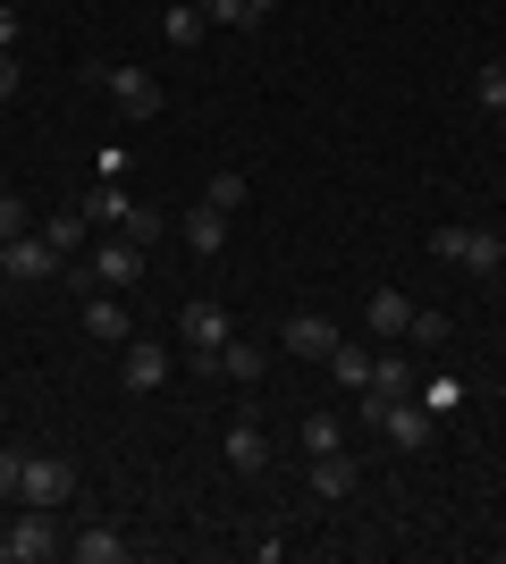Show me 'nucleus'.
Masks as SVG:
<instances>
[{
  "label": "nucleus",
  "mask_w": 506,
  "mask_h": 564,
  "mask_svg": "<svg viewBox=\"0 0 506 564\" xmlns=\"http://www.w3.org/2000/svg\"><path fill=\"white\" fill-rule=\"evenodd\" d=\"M177 236H186V253H194V261H219V245H228V212L194 203V212L177 219Z\"/></svg>",
  "instance_id": "nucleus-12"
},
{
  "label": "nucleus",
  "mask_w": 506,
  "mask_h": 564,
  "mask_svg": "<svg viewBox=\"0 0 506 564\" xmlns=\"http://www.w3.org/2000/svg\"><path fill=\"white\" fill-rule=\"evenodd\" d=\"M203 203H212V212H237L245 203V169H219L212 186H203Z\"/></svg>",
  "instance_id": "nucleus-26"
},
{
  "label": "nucleus",
  "mask_w": 506,
  "mask_h": 564,
  "mask_svg": "<svg viewBox=\"0 0 506 564\" xmlns=\"http://www.w3.org/2000/svg\"><path fill=\"white\" fill-rule=\"evenodd\" d=\"M85 236H94V219H85V212H51V219H43V245H51L60 261L85 253Z\"/></svg>",
  "instance_id": "nucleus-20"
},
{
  "label": "nucleus",
  "mask_w": 506,
  "mask_h": 564,
  "mask_svg": "<svg viewBox=\"0 0 506 564\" xmlns=\"http://www.w3.org/2000/svg\"><path fill=\"white\" fill-rule=\"evenodd\" d=\"M18 43V9H0V51Z\"/></svg>",
  "instance_id": "nucleus-33"
},
{
  "label": "nucleus",
  "mask_w": 506,
  "mask_h": 564,
  "mask_svg": "<svg viewBox=\"0 0 506 564\" xmlns=\"http://www.w3.org/2000/svg\"><path fill=\"white\" fill-rule=\"evenodd\" d=\"M119 236H136V245H161V212H144V203H136V212H127V228Z\"/></svg>",
  "instance_id": "nucleus-27"
},
{
  "label": "nucleus",
  "mask_w": 506,
  "mask_h": 564,
  "mask_svg": "<svg viewBox=\"0 0 506 564\" xmlns=\"http://www.w3.org/2000/svg\"><path fill=\"white\" fill-rule=\"evenodd\" d=\"M413 404L448 422V413H456V404H464V379H448V371H439V379H422V388H413Z\"/></svg>",
  "instance_id": "nucleus-23"
},
{
  "label": "nucleus",
  "mask_w": 506,
  "mask_h": 564,
  "mask_svg": "<svg viewBox=\"0 0 506 564\" xmlns=\"http://www.w3.org/2000/svg\"><path fill=\"white\" fill-rule=\"evenodd\" d=\"M25 228H34V212H25L18 194H0V236H25Z\"/></svg>",
  "instance_id": "nucleus-29"
},
{
  "label": "nucleus",
  "mask_w": 506,
  "mask_h": 564,
  "mask_svg": "<svg viewBox=\"0 0 506 564\" xmlns=\"http://www.w3.org/2000/svg\"><path fill=\"white\" fill-rule=\"evenodd\" d=\"M18 94V59H9V51H0V101Z\"/></svg>",
  "instance_id": "nucleus-32"
},
{
  "label": "nucleus",
  "mask_w": 506,
  "mask_h": 564,
  "mask_svg": "<svg viewBox=\"0 0 506 564\" xmlns=\"http://www.w3.org/2000/svg\"><path fill=\"white\" fill-rule=\"evenodd\" d=\"M60 279L85 286V295H94V286H136L144 279V245H136V236H101V245H85L76 270H60Z\"/></svg>",
  "instance_id": "nucleus-2"
},
{
  "label": "nucleus",
  "mask_w": 506,
  "mask_h": 564,
  "mask_svg": "<svg viewBox=\"0 0 506 564\" xmlns=\"http://www.w3.org/2000/svg\"><path fill=\"white\" fill-rule=\"evenodd\" d=\"M330 346H337V329L321 312H288L279 321V354H295V362H330Z\"/></svg>",
  "instance_id": "nucleus-9"
},
{
  "label": "nucleus",
  "mask_w": 506,
  "mask_h": 564,
  "mask_svg": "<svg viewBox=\"0 0 506 564\" xmlns=\"http://www.w3.org/2000/svg\"><path fill=\"white\" fill-rule=\"evenodd\" d=\"M431 253L448 261V270H464V279H498L506 270V228H464V219H448V228L431 236Z\"/></svg>",
  "instance_id": "nucleus-1"
},
{
  "label": "nucleus",
  "mask_w": 506,
  "mask_h": 564,
  "mask_svg": "<svg viewBox=\"0 0 506 564\" xmlns=\"http://www.w3.org/2000/svg\"><path fill=\"white\" fill-rule=\"evenodd\" d=\"M219 447H228V464H237V471H262V464H270V438H262L254 422H228V438H219Z\"/></svg>",
  "instance_id": "nucleus-21"
},
{
  "label": "nucleus",
  "mask_w": 506,
  "mask_h": 564,
  "mask_svg": "<svg viewBox=\"0 0 506 564\" xmlns=\"http://www.w3.org/2000/svg\"><path fill=\"white\" fill-rule=\"evenodd\" d=\"M473 101H482L489 118H506V59H482V68H473Z\"/></svg>",
  "instance_id": "nucleus-24"
},
{
  "label": "nucleus",
  "mask_w": 506,
  "mask_h": 564,
  "mask_svg": "<svg viewBox=\"0 0 506 564\" xmlns=\"http://www.w3.org/2000/svg\"><path fill=\"white\" fill-rule=\"evenodd\" d=\"M85 337H101V346H127V337H136L119 286H94V295H85Z\"/></svg>",
  "instance_id": "nucleus-11"
},
{
  "label": "nucleus",
  "mask_w": 506,
  "mask_h": 564,
  "mask_svg": "<svg viewBox=\"0 0 506 564\" xmlns=\"http://www.w3.org/2000/svg\"><path fill=\"white\" fill-rule=\"evenodd\" d=\"M60 531H51V506H18V522H9V564H43V556H60Z\"/></svg>",
  "instance_id": "nucleus-8"
},
{
  "label": "nucleus",
  "mask_w": 506,
  "mask_h": 564,
  "mask_svg": "<svg viewBox=\"0 0 506 564\" xmlns=\"http://www.w3.org/2000/svg\"><path fill=\"white\" fill-rule=\"evenodd\" d=\"M161 34H169V43H177V51H194V43H203V34H212V18H203V0H177V9H169V18H161Z\"/></svg>",
  "instance_id": "nucleus-22"
},
{
  "label": "nucleus",
  "mask_w": 506,
  "mask_h": 564,
  "mask_svg": "<svg viewBox=\"0 0 506 564\" xmlns=\"http://www.w3.org/2000/svg\"><path fill=\"white\" fill-rule=\"evenodd\" d=\"M68 497H76V464H68V455H25V471H18V506H51V514H60Z\"/></svg>",
  "instance_id": "nucleus-4"
},
{
  "label": "nucleus",
  "mask_w": 506,
  "mask_h": 564,
  "mask_svg": "<svg viewBox=\"0 0 506 564\" xmlns=\"http://www.w3.org/2000/svg\"><path fill=\"white\" fill-rule=\"evenodd\" d=\"M177 337H186V354L203 362V371H212V354L228 346L237 329H228V312H219L212 295H194V304H177Z\"/></svg>",
  "instance_id": "nucleus-5"
},
{
  "label": "nucleus",
  "mask_w": 506,
  "mask_h": 564,
  "mask_svg": "<svg viewBox=\"0 0 506 564\" xmlns=\"http://www.w3.org/2000/svg\"><path fill=\"white\" fill-rule=\"evenodd\" d=\"M406 337H422V346H439V337H448V321H439V312H422V304H413V329Z\"/></svg>",
  "instance_id": "nucleus-31"
},
{
  "label": "nucleus",
  "mask_w": 506,
  "mask_h": 564,
  "mask_svg": "<svg viewBox=\"0 0 506 564\" xmlns=\"http://www.w3.org/2000/svg\"><path fill=\"white\" fill-rule=\"evenodd\" d=\"M330 447H346V422L337 413H304V455H330Z\"/></svg>",
  "instance_id": "nucleus-25"
},
{
  "label": "nucleus",
  "mask_w": 506,
  "mask_h": 564,
  "mask_svg": "<svg viewBox=\"0 0 506 564\" xmlns=\"http://www.w3.org/2000/svg\"><path fill=\"white\" fill-rule=\"evenodd\" d=\"M76 212L94 219V228H110V236H119V228H127V212H136V194H127L119 177H101L94 194H76Z\"/></svg>",
  "instance_id": "nucleus-13"
},
{
  "label": "nucleus",
  "mask_w": 506,
  "mask_h": 564,
  "mask_svg": "<svg viewBox=\"0 0 506 564\" xmlns=\"http://www.w3.org/2000/svg\"><path fill=\"white\" fill-rule=\"evenodd\" d=\"M489 127H498V135H506V118H489Z\"/></svg>",
  "instance_id": "nucleus-36"
},
{
  "label": "nucleus",
  "mask_w": 506,
  "mask_h": 564,
  "mask_svg": "<svg viewBox=\"0 0 506 564\" xmlns=\"http://www.w3.org/2000/svg\"><path fill=\"white\" fill-rule=\"evenodd\" d=\"M262 371H270V354L254 346V337H228V346L212 354V379H245V388H254Z\"/></svg>",
  "instance_id": "nucleus-17"
},
{
  "label": "nucleus",
  "mask_w": 506,
  "mask_h": 564,
  "mask_svg": "<svg viewBox=\"0 0 506 564\" xmlns=\"http://www.w3.org/2000/svg\"><path fill=\"white\" fill-rule=\"evenodd\" d=\"M363 413H372V430H380L397 455H422L431 447V430H439V413H422L413 397H355Z\"/></svg>",
  "instance_id": "nucleus-3"
},
{
  "label": "nucleus",
  "mask_w": 506,
  "mask_h": 564,
  "mask_svg": "<svg viewBox=\"0 0 506 564\" xmlns=\"http://www.w3.org/2000/svg\"><path fill=\"white\" fill-rule=\"evenodd\" d=\"M413 388H422V379H413V362H406L397 346L372 354V388H363V397H413Z\"/></svg>",
  "instance_id": "nucleus-19"
},
{
  "label": "nucleus",
  "mask_w": 506,
  "mask_h": 564,
  "mask_svg": "<svg viewBox=\"0 0 506 564\" xmlns=\"http://www.w3.org/2000/svg\"><path fill=\"white\" fill-rule=\"evenodd\" d=\"M330 379H337V397H363V388H372V346H363V337H337Z\"/></svg>",
  "instance_id": "nucleus-14"
},
{
  "label": "nucleus",
  "mask_w": 506,
  "mask_h": 564,
  "mask_svg": "<svg viewBox=\"0 0 506 564\" xmlns=\"http://www.w3.org/2000/svg\"><path fill=\"white\" fill-rule=\"evenodd\" d=\"M94 85L119 101L127 118H161V76H152V68H127V59H119V68H94Z\"/></svg>",
  "instance_id": "nucleus-6"
},
{
  "label": "nucleus",
  "mask_w": 506,
  "mask_h": 564,
  "mask_svg": "<svg viewBox=\"0 0 506 564\" xmlns=\"http://www.w3.org/2000/svg\"><path fill=\"white\" fill-rule=\"evenodd\" d=\"M245 9H254V18H270V9H279V0H245Z\"/></svg>",
  "instance_id": "nucleus-34"
},
{
  "label": "nucleus",
  "mask_w": 506,
  "mask_h": 564,
  "mask_svg": "<svg viewBox=\"0 0 506 564\" xmlns=\"http://www.w3.org/2000/svg\"><path fill=\"white\" fill-rule=\"evenodd\" d=\"M304 480H313L321 506H337V497H355V489H363V464H355L346 447H330V455H313V471H304Z\"/></svg>",
  "instance_id": "nucleus-10"
},
{
  "label": "nucleus",
  "mask_w": 506,
  "mask_h": 564,
  "mask_svg": "<svg viewBox=\"0 0 506 564\" xmlns=\"http://www.w3.org/2000/svg\"><path fill=\"white\" fill-rule=\"evenodd\" d=\"M0 279H9V236H0Z\"/></svg>",
  "instance_id": "nucleus-35"
},
{
  "label": "nucleus",
  "mask_w": 506,
  "mask_h": 564,
  "mask_svg": "<svg viewBox=\"0 0 506 564\" xmlns=\"http://www.w3.org/2000/svg\"><path fill=\"white\" fill-rule=\"evenodd\" d=\"M9 279H60V253L43 245V228L9 236Z\"/></svg>",
  "instance_id": "nucleus-15"
},
{
  "label": "nucleus",
  "mask_w": 506,
  "mask_h": 564,
  "mask_svg": "<svg viewBox=\"0 0 506 564\" xmlns=\"http://www.w3.org/2000/svg\"><path fill=\"white\" fill-rule=\"evenodd\" d=\"M363 329H372V337H406V329H413V304L397 295V286H372V304H363Z\"/></svg>",
  "instance_id": "nucleus-16"
},
{
  "label": "nucleus",
  "mask_w": 506,
  "mask_h": 564,
  "mask_svg": "<svg viewBox=\"0 0 506 564\" xmlns=\"http://www.w3.org/2000/svg\"><path fill=\"white\" fill-rule=\"evenodd\" d=\"M68 556H76V564H127V540L110 531V522H85V531L68 540Z\"/></svg>",
  "instance_id": "nucleus-18"
},
{
  "label": "nucleus",
  "mask_w": 506,
  "mask_h": 564,
  "mask_svg": "<svg viewBox=\"0 0 506 564\" xmlns=\"http://www.w3.org/2000/svg\"><path fill=\"white\" fill-rule=\"evenodd\" d=\"M203 18L212 25H254V9H245V0H203Z\"/></svg>",
  "instance_id": "nucleus-28"
},
{
  "label": "nucleus",
  "mask_w": 506,
  "mask_h": 564,
  "mask_svg": "<svg viewBox=\"0 0 506 564\" xmlns=\"http://www.w3.org/2000/svg\"><path fill=\"white\" fill-rule=\"evenodd\" d=\"M18 471H25V455L0 447V506H18Z\"/></svg>",
  "instance_id": "nucleus-30"
},
{
  "label": "nucleus",
  "mask_w": 506,
  "mask_h": 564,
  "mask_svg": "<svg viewBox=\"0 0 506 564\" xmlns=\"http://www.w3.org/2000/svg\"><path fill=\"white\" fill-rule=\"evenodd\" d=\"M169 371H177V362H169L161 337H127V346H119V379H127V397H152V388H169Z\"/></svg>",
  "instance_id": "nucleus-7"
}]
</instances>
